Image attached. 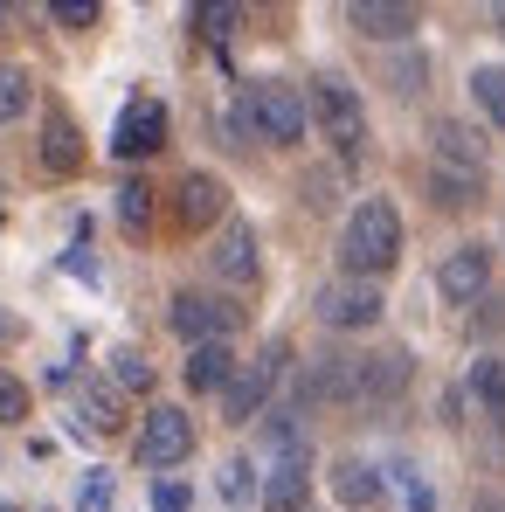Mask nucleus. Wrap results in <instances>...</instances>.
Segmentation results:
<instances>
[{
	"instance_id": "nucleus-1",
	"label": "nucleus",
	"mask_w": 505,
	"mask_h": 512,
	"mask_svg": "<svg viewBox=\"0 0 505 512\" xmlns=\"http://www.w3.org/2000/svg\"><path fill=\"white\" fill-rule=\"evenodd\" d=\"M395 263H402V215H395L388 194H367V201L346 215V229H339V277L374 284V277H388Z\"/></svg>"
},
{
	"instance_id": "nucleus-2",
	"label": "nucleus",
	"mask_w": 505,
	"mask_h": 512,
	"mask_svg": "<svg viewBox=\"0 0 505 512\" xmlns=\"http://www.w3.org/2000/svg\"><path fill=\"white\" fill-rule=\"evenodd\" d=\"M305 118L319 125V139L333 146L339 160H360L367 153V104H360V90L346 84V77H312V90H305Z\"/></svg>"
},
{
	"instance_id": "nucleus-3",
	"label": "nucleus",
	"mask_w": 505,
	"mask_h": 512,
	"mask_svg": "<svg viewBox=\"0 0 505 512\" xmlns=\"http://www.w3.org/2000/svg\"><path fill=\"white\" fill-rule=\"evenodd\" d=\"M250 90V111H256V139L263 146H298L305 139V90L298 84H284V77H256V84H243Z\"/></svg>"
},
{
	"instance_id": "nucleus-4",
	"label": "nucleus",
	"mask_w": 505,
	"mask_h": 512,
	"mask_svg": "<svg viewBox=\"0 0 505 512\" xmlns=\"http://www.w3.org/2000/svg\"><path fill=\"white\" fill-rule=\"evenodd\" d=\"M284 367H291V346L284 340H270L256 360H236V374H229V388H222V416H229V423L263 416V402H270V388H277Z\"/></svg>"
},
{
	"instance_id": "nucleus-5",
	"label": "nucleus",
	"mask_w": 505,
	"mask_h": 512,
	"mask_svg": "<svg viewBox=\"0 0 505 512\" xmlns=\"http://www.w3.org/2000/svg\"><path fill=\"white\" fill-rule=\"evenodd\" d=\"M167 326L187 346H215V340H229V333L243 326V305H229V298H215V291H173Z\"/></svg>"
},
{
	"instance_id": "nucleus-6",
	"label": "nucleus",
	"mask_w": 505,
	"mask_h": 512,
	"mask_svg": "<svg viewBox=\"0 0 505 512\" xmlns=\"http://www.w3.org/2000/svg\"><path fill=\"white\" fill-rule=\"evenodd\" d=\"M312 312H319V326H333V333H367V326H381L388 298H381V284H360V277H333V284H319Z\"/></svg>"
},
{
	"instance_id": "nucleus-7",
	"label": "nucleus",
	"mask_w": 505,
	"mask_h": 512,
	"mask_svg": "<svg viewBox=\"0 0 505 512\" xmlns=\"http://www.w3.org/2000/svg\"><path fill=\"white\" fill-rule=\"evenodd\" d=\"M194 416L187 409H173V402H153L146 409V423H139V464L146 471H173V464H187L194 457Z\"/></svg>"
},
{
	"instance_id": "nucleus-8",
	"label": "nucleus",
	"mask_w": 505,
	"mask_h": 512,
	"mask_svg": "<svg viewBox=\"0 0 505 512\" xmlns=\"http://www.w3.org/2000/svg\"><path fill=\"white\" fill-rule=\"evenodd\" d=\"M160 146H167V104L160 97H132L118 111V125H111V153L118 160H153Z\"/></svg>"
},
{
	"instance_id": "nucleus-9",
	"label": "nucleus",
	"mask_w": 505,
	"mask_h": 512,
	"mask_svg": "<svg viewBox=\"0 0 505 512\" xmlns=\"http://www.w3.org/2000/svg\"><path fill=\"white\" fill-rule=\"evenodd\" d=\"M173 222L194 236V229H222L229 222V187L215 180V173H180V187H173Z\"/></svg>"
},
{
	"instance_id": "nucleus-10",
	"label": "nucleus",
	"mask_w": 505,
	"mask_h": 512,
	"mask_svg": "<svg viewBox=\"0 0 505 512\" xmlns=\"http://www.w3.org/2000/svg\"><path fill=\"white\" fill-rule=\"evenodd\" d=\"M485 284H492V250H485V243H457V250L436 263V291H443L450 305H478Z\"/></svg>"
},
{
	"instance_id": "nucleus-11",
	"label": "nucleus",
	"mask_w": 505,
	"mask_h": 512,
	"mask_svg": "<svg viewBox=\"0 0 505 512\" xmlns=\"http://www.w3.org/2000/svg\"><path fill=\"white\" fill-rule=\"evenodd\" d=\"M409 374H416L409 346H381V353H360V409H381V402H395V395L409 388Z\"/></svg>"
},
{
	"instance_id": "nucleus-12",
	"label": "nucleus",
	"mask_w": 505,
	"mask_h": 512,
	"mask_svg": "<svg viewBox=\"0 0 505 512\" xmlns=\"http://www.w3.org/2000/svg\"><path fill=\"white\" fill-rule=\"evenodd\" d=\"M208 270H215L222 284H243V291L256 284V270H263V263H256V229L243 222V215H229V222H222V236H215V250H208Z\"/></svg>"
},
{
	"instance_id": "nucleus-13",
	"label": "nucleus",
	"mask_w": 505,
	"mask_h": 512,
	"mask_svg": "<svg viewBox=\"0 0 505 512\" xmlns=\"http://www.w3.org/2000/svg\"><path fill=\"white\" fill-rule=\"evenodd\" d=\"M263 512H305L312 506V457L298 450V457H277V471L263 478Z\"/></svg>"
},
{
	"instance_id": "nucleus-14",
	"label": "nucleus",
	"mask_w": 505,
	"mask_h": 512,
	"mask_svg": "<svg viewBox=\"0 0 505 512\" xmlns=\"http://www.w3.org/2000/svg\"><path fill=\"white\" fill-rule=\"evenodd\" d=\"M346 21L367 35V42H402V35H416V7H402V0H353L346 7Z\"/></svg>"
},
{
	"instance_id": "nucleus-15",
	"label": "nucleus",
	"mask_w": 505,
	"mask_h": 512,
	"mask_svg": "<svg viewBox=\"0 0 505 512\" xmlns=\"http://www.w3.org/2000/svg\"><path fill=\"white\" fill-rule=\"evenodd\" d=\"M333 499H339V506H353V512H374L381 499H388V478H381L367 457H339V464H333Z\"/></svg>"
},
{
	"instance_id": "nucleus-16",
	"label": "nucleus",
	"mask_w": 505,
	"mask_h": 512,
	"mask_svg": "<svg viewBox=\"0 0 505 512\" xmlns=\"http://www.w3.org/2000/svg\"><path fill=\"white\" fill-rule=\"evenodd\" d=\"M180 374H187V388H194V395H222V388H229V374H236V346H229V340L187 346V367H180Z\"/></svg>"
},
{
	"instance_id": "nucleus-17",
	"label": "nucleus",
	"mask_w": 505,
	"mask_h": 512,
	"mask_svg": "<svg viewBox=\"0 0 505 512\" xmlns=\"http://www.w3.org/2000/svg\"><path fill=\"white\" fill-rule=\"evenodd\" d=\"M42 167L49 173H77L84 167V139H77L70 111H49V118H42Z\"/></svg>"
},
{
	"instance_id": "nucleus-18",
	"label": "nucleus",
	"mask_w": 505,
	"mask_h": 512,
	"mask_svg": "<svg viewBox=\"0 0 505 512\" xmlns=\"http://www.w3.org/2000/svg\"><path fill=\"white\" fill-rule=\"evenodd\" d=\"M436 167H457V173H485V139L457 118L436 125Z\"/></svg>"
},
{
	"instance_id": "nucleus-19",
	"label": "nucleus",
	"mask_w": 505,
	"mask_h": 512,
	"mask_svg": "<svg viewBox=\"0 0 505 512\" xmlns=\"http://www.w3.org/2000/svg\"><path fill=\"white\" fill-rule=\"evenodd\" d=\"M77 416L104 436V429L125 423V402H118V388H111V381H77Z\"/></svg>"
},
{
	"instance_id": "nucleus-20",
	"label": "nucleus",
	"mask_w": 505,
	"mask_h": 512,
	"mask_svg": "<svg viewBox=\"0 0 505 512\" xmlns=\"http://www.w3.org/2000/svg\"><path fill=\"white\" fill-rule=\"evenodd\" d=\"M471 402L492 416V423H505V360H471Z\"/></svg>"
},
{
	"instance_id": "nucleus-21",
	"label": "nucleus",
	"mask_w": 505,
	"mask_h": 512,
	"mask_svg": "<svg viewBox=\"0 0 505 512\" xmlns=\"http://www.w3.org/2000/svg\"><path fill=\"white\" fill-rule=\"evenodd\" d=\"M111 388H125V395H153V360H146L139 346H118V353H111Z\"/></svg>"
},
{
	"instance_id": "nucleus-22",
	"label": "nucleus",
	"mask_w": 505,
	"mask_h": 512,
	"mask_svg": "<svg viewBox=\"0 0 505 512\" xmlns=\"http://www.w3.org/2000/svg\"><path fill=\"white\" fill-rule=\"evenodd\" d=\"M471 97H478V111L505 132V63H478L471 70Z\"/></svg>"
},
{
	"instance_id": "nucleus-23",
	"label": "nucleus",
	"mask_w": 505,
	"mask_h": 512,
	"mask_svg": "<svg viewBox=\"0 0 505 512\" xmlns=\"http://www.w3.org/2000/svg\"><path fill=\"white\" fill-rule=\"evenodd\" d=\"M429 187H436V201H443V208H471V201H478V187H485V173L429 167Z\"/></svg>"
},
{
	"instance_id": "nucleus-24",
	"label": "nucleus",
	"mask_w": 505,
	"mask_h": 512,
	"mask_svg": "<svg viewBox=\"0 0 505 512\" xmlns=\"http://www.w3.org/2000/svg\"><path fill=\"white\" fill-rule=\"evenodd\" d=\"M118 222L132 236H146V222H153V187L146 180H118Z\"/></svg>"
},
{
	"instance_id": "nucleus-25",
	"label": "nucleus",
	"mask_w": 505,
	"mask_h": 512,
	"mask_svg": "<svg viewBox=\"0 0 505 512\" xmlns=\"http://www.w3.org/2000/svg\"><path fill=\"white\" fill-rule=\"evenodd\" d=\"M28 97H35V84H28V70L0 63V125H14V118L28 111Z\"/></svg>"
},
{
	"instance_id": "nucleus-26",
	"label": "nucleus",
	"mask_w": 505,
	"mask_h": 512,
	"mask_svg": "<svg viewBox=\"0 0 505 512\" xmlns=\"http://www.w3.org/2000/svg\"><path fill=\"white\" fill-rule=\"evenodd\" d=\"M222 499H229V506H250L256 499V464L250 457H229V464H222Z\"/></svg>"
},
{
	"instance_id": "nucleus-27",
	"label": "nucleus",
	"mask_w": 505,
	"mask_h": 512,
	"mask_svg": "<svg viewBox=\"0 0 505 512\" xmlns=\"http://www.w3.org/2000/svg\"><path fill=\"white\" fill-rule=\"evenodd\" d=\"M236 21H243V7H194V28H201L208 42H229Z\"/></svg>"
},
{
	"instance_id": "nucleus-28",
	"label": "nucleus",
	"mask_w": 505,
	"mask_h": 512,
	"mask_svg": "<svg viewBox=\"0 0 505 512\" xmlns=\"http://www.w3.org/2000/svg\"><path fill=\"white\" fill-rule=\"evenodd\" d=\"M77 512H111V471H84V485H77Z\"/></svg>"
},
{
	"instance_id": "nucleus-29",
	"label": "nucleus",
	"mask_w": 505,
	"mask_h": 512,
	"mask_svg": "<svg viewBox=\"0 0 505 512\" xmlns=\"http://www.w3.org/2000/svg\"><path fill=\"white\" fill-rule=\"evenodd\" d=\"M222 125H229V139H236V146H250V139H256V111H250V90H236V97H229V118H222Z\"/></svg>"
},
{
	"instance_id": "nucleus-30",
	"label": "nucleus",
	"mask_w": 505,
	"mask_h": 512,
	"mask_svg": "<svg viewBox=\"0 0 505 512\" xmlns=\"http://www.w3.org/2000/svg\"><path fill=\"white\" fill-rule=\"evenodd\" d=\"M49 14H56L63 28H90V21H97L104 7H97V0H49Z\"/></svg>"
},
{
	"instance_id": "nucleus-31",
	"label": "nucleus",
	"mask_w": 505,
	"mask_h": 512,
	"mask_svg": "<svg viewBox=\"0 0 505 512\" xmlns=\"http://www.w3.org/2000/svg\"><path fill=\"white\" fill-rule=\"evenodd\" d=\"M21 416H28V388L14 374H0V423H21Z\"/></svg>"
},
{
	"instance_id": "nucleus-32",
	"label": "nucleus",
	"mask_w": 505,
	"mask_h": 512,
	"mask_svg": "<svg viewBox=\"0 0 505 512\" xmlns=\"http://www.w3.org/2000/svg\"><path fill=\"white\" fill-rule=\"evenodd\" d=\"M187 506H194V492H187L180 478H160V485H153V512H187Z\"/></svg>"
},
{
	"instance_id": "nucleus-33",
	"label": "nucleus",
	"mask_w": 505,
	"mask_h": 512,
	"mask_svg": "<svg viewBox=\"0 0 505 512\" xmlns=\"http://www.w3.org/2000/svg\"><path fill=\"white\" fill-rule=\"evenodd\" d=\"M471 512H505V499H499V492H485V499H478Z\"/></svg>"
},
{
	"instance_id": "nucleus-34",
	"label": "nucleus",
	"mask_w": 505,
	"mask_h": 512,
	"mask_svg": "<svg viewBox=\"0 0 505 512\" xmlns=\"http://www.w3.org/2000/svg\"><path fill=\"white\" fill-rule=\"evenodd\" d=\"M7 28H14V7H7V0H0V35H7Z\"/></svg>"
},
{
	"instance_id": "nucleus-35",
	"label": "nucleus",
	"mask_w": 505,
	"mask_h": 512,
	"mask_svg": "<svg viewBox=\"0 0 505 512\" xmlns=\"http://www.w3.org/2000/svg\"><path fill=\"white\" fill-rule=\"evenodd\" d=\"M499 35H505V7H499Z\"/></svg>"
},
{
	"instance_id": "nucleus-36",
	"label": "nucleus",
	"mask_w": 505,
	"mask_h": 512,
	"mask_svg": "<svg viewBox=\"0 0 505 512\" xmlns=\"http://www.w3.org/2000/svg\"><path fill=\"white\" fill-rule=\"evenodd\" d=\"M0 512H14V506H7V499H0Z\"/></svg>"
}]
</instances>
